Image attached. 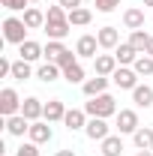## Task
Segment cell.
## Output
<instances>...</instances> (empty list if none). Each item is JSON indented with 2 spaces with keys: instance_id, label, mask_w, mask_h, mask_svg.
I'll return each instance as SVG.
<instances>
[{
  "instance_id": "cell-1",
  "label": "cell",
  "mask_w": 153,
  "mask_h": 156,
  "mask_svg": "<svg viewBox=\"0 0 153 156\" xmlns=\"http://www.w3.org/2000/svg\"><path fill=\"white\" fill-rule=\"evenodd\" d=\"M84 111H87V117H102V120H108V117H117V99L111 96V93H99V96L87 99L84 102Z\"/></svg>"
},
{
  "instance_id": "cell-2",
  "label": "cell",
  "mask_w": 153,
  "mask_h": 156,
  "mask_svg": "<svg viewBox=\"0 0 153 156\" xmlns=\"http://www.w3.org/2000/svg\"><path fill=\"white\" fill-rule=\"evenodd\" d=\"M27 24H24V18H18V15H6L3 18V39L9 42V45H21V42H27Z\"/></svg>"
},
{
  "instance_id": "cell-3",
  "label": "cell",
  "mask_w": 153,
  "mask_h": 156,
  "mask_svg": "<svg viewBox=\"0 0 153 156\" xmlns=\"http://www.w3.org/2000/svg\"><path fill=\"white\" fill-rule=\"evenodd\" d=\"M141 123H138V111L135 108H120L114 117V129L117 135H135V129H138Z\"/></svg>"
},
{
  "instance_id": "cell-4",
  "label": "cell",
  "mask_w": 153,
  "mask_h": 156,
  "mask_svg": "<svg viewBox=\"0 0 153 156\" xmlns=\"http://www.w3.org/2000/svg\"><path fill=\"white\" fill-rule=\"evenodd\" d=\"M21 102H24V99L18 96L15 87H3V90H0V114L3 117L21 114Z\"/></svg>"
},
{
  "instance_id": "cell-5",
  "label": "cell",
  "mask_w": 153,
  "mask_h": 156,
  "mask_svg": "<svg viewBox=\"0 0 153 156\" xmlns=\"http://www.w3.org/2000/svg\"><path fill=\"white\" fill-rule=\"evenodd\" d=\"M45 36L48 39H57V42H63V39L69 36V30H72V24H69V12L63 15V18H45Z\"/></svg>"
},
{
  "instance_id": "cell-6",
  "label": "cell",
  "mask_w": 153,
  "mask_h": 156,
  "mask_svg": "<svg viewBox=\"0 0 153 156\" xmlns=\"http://www.w3.org/2000/svg\"><path fill=\"white\" fill-rule=\"evenodd\" d=\"M138 72H135L132 66H117L114 69V75H111V84H114V87H120V90H129V93H132L135 87H138Z\"/></svg>"
},
{
  "instance_id": "cell-7",
  "label": "cell",
  "mask_w": 153,
  "mask_h": 156,
  "mask_svg": "<svg viewBox=\"0 0 153 156\" xmlns=\"http://www.w3.org/2000/svg\"><path fill=\"white\" fill-rule=\"evenodd\" d=\"M96 51H99V39H96V33H84V36H78V42H75L78 60H93Z\"/></svg>"
},
{
  "instance_id": "cell-8",
  "label": "cell",
  "mask_w": 153,
  "mask_h": 156,
  "mask_svg": "<svg viewBox=\"0 0 153 156\" xmlns=\"http://www.w3.org/2000/svg\"><path fill=\"white\" fill-rule=\"evenodd\" d=\"M3 129H6V135L12 138H24L30 132V120L24 114H12V117H3Z\"/></svg>"
},
{
  "instance_id": "cell-9",
  "label": "cell",
  "mask_w": 153,
  "mask_h": 156,
  "mask_svg": "<svg viewBox=\"0 0 153 156\" xmlns=\"http://www.w3.org/2000/svg\"><path fill=\"white\" fill-rule=\"evenodd\" d=\"M84 135L90 138V141H105V138L111 135V126H108V120H102V117H90L87 126H84Z\"/></svg>"
},
{
  "instance_id": "cell-10",
  "label": "cell",
  "mask_w": 153,
  "mask_h": 156,
  "mask_svg": "<svg viewBox=\"0 0 153 156\" xmlns=\"http://www.w3.org/2000/svg\"><path fill=\"white\" fill-rule=\"evenodd\" d=\"M51 138H54V129H51L48 120H36V123H30L27 141H33V144H48Z\"/></svg>"
},
{
  "instance_id": "cell-11",
  "label": "cell",
  "mask_w": 153,
  "mask_h": 156,
  "mask_svg": "<svg viewBox=\"0 0 153 156\" xmlns=\"http://www.w3.org/2000/svg\"><path fill=\"white\" fill-rule=\"evenodd\" d=\"M87 111L84 108H69L66 111V117H63V126L69 129V132H84V126H87Z\"/></svg>"
},
{
  "instance_id": "cell-12",
  "label": "cell",
  "mask_w": 153,
  "mask_h": 156,
  "mask_svg": "<svg viewBox=\"0 0 153 156\" xmlns=\"http://www.w3.org/2000/svg\"><path fill=\"white\" fill-rule=\"evenodd\" d=\"M18 57L27 60V63H36V60L45 57V45H39L36 39H27V42H21V45H18Z\"/></svg>"
},
{
  "instance_id": "cell-13",
  "label": "cell",
  "mask_w": 153,
  "mask_h": 156,
  "mask_svg": "<svg viewBox=\"0 0 153 156\" xmlns=\"http://www.w3.org/2000/svg\"><path fill=\"white\" fill-rule=\"evenodd\" d=\"M108 84H111V78L93 75V78H87V81L81 84V90H84V96H87V99H93V96H99V93H108Z\"/></svg>"
},
{
  "instance_id": "cell-14",
  "label": "cell",
  "mask_w": 153,
  "mask_h": 156,
  "mask_svg": "<svg viewBox=\"0 0 153 156\" xmlns=\"http://www.w3.org/2000/svg\"><path fill=\"white\" fill-rule=\"evenodd\" d=\"M123 27L126 30H144V6H126L123 9Z\"/></svg>"
},
{
  "instance_id": "cell-15",
  "label": "cell",
  "mask_w": 153,
  "mask_h": 156,
  "mask_svg": "<svg viewBox=\"0 0 153 156\" xmlns=\"http://www.w3.org/2000/svg\"><path fill=\"white\" fill-rule=\"evenodd\" d=\"M96 39H99V48H105V51H114L117 45H120V30L117 27H99L96 30Z\"/></svg>"
},
{
  "instance_id": "cell-16",
  "label": "cell",
  "mask_w": 153,
  "mask_h": 156,
  "mask_svg": "<svg viewBox=\"0 0 153 156\" xmlns=\"http://www.w3.org/2000/svg\"><path fill=\"white\" fill-rule=\"evenodd\" d=\"M21 114L27 117L30 123H36V120H42V114H45V102L36 99V96H27L21 102Z\"/></svg>"
},
{
  "instance_id": "cell-17",
  "label": "cell",
  "mask_w": 153,
  "mask_h": 156,
  "mask_svg": "<svg viewBox=\"0 0 153 156\" xmlns=\"http://www.w3.org/2000/svg\"><path fill=\"white\" fill-rule=\"evenodd\" d=\"M117 66H120V63H117V57H114V54H96V57H93V72H96V75L111 78Z\"/></svg>"
},
{
  "instance_id": "cell-18",
  "label": "cell",
  "mask_w": 153,
  "mask_h": 156,
  "mask_svg": "<svg viewBox=\"0 0 153 156\" xmlns=\"http://www.w3.org/2000/svg\"><path fill=\"white\" fill-rule=\"evenodd\" d=\"M66 105H63V99H48L45 102V114L42 120H48V123H63V117H66Z\"/></svg>"
},
{
  "instance_id": "cell-19",
  "label": "cell",
  "mask_w": 153,
  "mask_h": 156,
  "mask_svg": "<svg viewBox=\"0 0 153 156\" xmlns=\"http://www.w3.org/2000/svg\"><path fill=\"white\" fill-rule=\"evenodd\" d=\"M36 78L42 81V84H54L57 78H63V69H60L57 63L45 60V63H39V66H36Z\"/></svg>"
},
{
  "instance_id": "cell-20",
  "label": "cell",
  "mask_w": 153,
  "mask_h": 156,
  "mask_svg": "<svg viewBox=\"0 0 153 156\" xmlns=\"http://www.w3.org/2000/svg\"><path fill=\"white\" fill-rule=\"evenodd\" d=\"M21 18H24V24H27L30 30H42V27H45V12H42L39 6H27Z\"/></svg>"
},
{
  "instance_id": "cell-21",
  "label": "cell",
  "mask_w": 153,
  "mask_h": 156,
  "mask_svg": "<svg viewBox=\"0 0 153 156\" xmlns=\"http://www.w3.org/2000/svg\"><path fill=\"white\" fill-rule=\"evenodd\" d=\"M111 54L117 57V63H120V66H132L135 60H138V51H135L129 42H120V45H117Z\"/></svg>"
},
{
  "instance_id": "cell-22",
  "label": "cell",
  "mask_w": 153,
  "mask_h": 156,
  "mask_svg": "<svg viewBox=\"0 0 153 156\" xmlns=\"http://www.w3.org/2000/svg\"><path fill=\"white\" fill-rule=\"evenodd\" d=\"M132 102L138 105V108H150L153 105V87L150 84H138L132 90Z\"/></svg>"
},
{
  "instance_id": "cell-23",
  "label": "cell",
  "mask_w": 153,
  "mask_h": 156,
  "mask_svg": "<svg viewBox=\"0 0 153 156\" xmlns=\"http://www.w3.org/2000/svg\"><path fill=\"white\" fill-rule=\"evenodd\" d=\"M102 153L99 156H123V138L120 135H108L105 141H99Z\"/></svg>"
},
{
  "instance_id": "cell-24",
  "label": "cell",
  "mask_w": 153,
  "mask_h": 156,
  "mask_svg": "<svg viewBox=\"0 0 153 156\" xmlns=\"http://www.w3.org/2000/svg\"><path fill=\"white\" fill-rule=\"evenodd\" d=\"M132 141H135L138 150H153V129L150 126H138L135 135H132Z\"/></svg>"
},
{
  "instance_id": "cell-25",
  "label": "cell",
  "mask_w": 153,
  "mask_h": 156,
  "mask_svg": "<svg viewBox=\"0 0 153 156\" xmlns=\"http://www.w3.org/2000/svg\"><path fill=\"white\" fill-rule=\"evenodd\" d=\"M126 42L132 45L138 54H144L147 45H150V33H147V30H129V39H126Z\"/></svg>"
},
{
  "instance_id": "cell-26",
  "label": "cell",
  "mask_w": 153,
  "mask_h": 156,
  "mask_svg": "<svg viewBox=\"0 0 153 156\" xmlns=\"http://www.w3.org/2000/svg\"><path fill=\"white\" fill-rule=\"evenodd\" d=\"M93 21V12L87 9V6H78V9H69V24L72 27H87Z\"/></svg>"
},
{
  "instance_id": "cell-27",
  "label": "cell",
  "mask_w": 153,
  "mask_h": 156,
  "mask_svg": "<svg viewBox=\"0 0 153 156\" xmlns=\"http://www.w3.org/2000/svg\"><path fill=\"white\" fill-rule=\"evenodd\" d=\"M63 78H66L69 84H84V81H87V72H84L81 60H78V63H72V66H66V69H63Z\"/></svg>"
},
{
  "instance_id": "cell-28",
  "label": "cell",
  "mask_w": 153,
  "mask_h": 156,
  "mask_svg": "<svg viewBox=\"0 0 153 156\" xmlns=\"http://www.w3.org/2000/svg\"><path fill=\"white\" fill-rule=\"evenodd\" d=\"M33 75H36V69H33L27 60L18 57L15 63H12V78H15V81H27V78H33Z\"/></svg>"
},
{
  "instance_id": "cell-29",
  "label": "cell",
  "mask_w": 153,
  "mask_h": 156,
  "mask_svg": "<svg viewBox=\"0 0 153 156\" xmlns=\"http://www.w3.org/2000/svg\"><path fill=\"white\" fill-rule=\"evenodd\" d=\"M132 69L141 78H150L153 75V57H150V54H138V60L132 63Z\"/></svg>"
},
{
  "instance_id": "cell-30",
  "label": "cell",
  "mask_w": 153,
  "mask_h": 156,
  "mask_svg": "<svg viewBox=\"0 0 153 156\" xmlns=\"http://www.w3.org/2000/svg\"><path fill=\"white\" fill-rule=\"evenodd\" d=\"M63 51H66V45H63V42H57V39H48V45H45V60L57 63Z\"/></svg>"
},
{
  "instance_id": "cell-31",
  "label": "cell",
  "mask_w": 153,
  "mask_h": 156,
  "mask_svg": "<svg viewBox=\"0 0 153 156\" xmlns=\"http://www.w3.org/2000/svg\"><path fill=\"white\" fill-rule=\"evenodd\" d=\"M0 6L9 9V12H24V9L30 6V0H0Z\"/></svg>"
},
{
  "instance_id": "cell-32",
  "label": "cell",
  "mask_w": 153,
  "mask_h": 156,
  "mask_svg": "<svg viewBox=\"0 0 153 156\" xmlns=\"http://www.w3.org/2000/svg\"><path fill=\"white\" fill-rule=\"evenodd\" d=\"M93 3H96V12H105V15L120 6V0H93Z\"/></svg>"
},
{
  "instance_id": "cell-33",
  "label": "cell",
  "mask_w": 153,
  "mask_h": 156,
  "mask_svg": "<svg viewBox=\"0 0 153 156\" xmlns=\"http://www.w3.org/2000/svg\"><path fill=\"white\" fill-rule=\"evenodd\" d=\"M15 156H39V144H33V141H24L18 150H15Z\"/></svg>"
},
{
  "instance_id": "cell-34",
  "label": "cell",
  "mask_w": 153,
  "mask_h": 156,
  "mask_svg": "<svg viewBox=\"0 0 153 156\" xmlns=\"http://www.w3.org/2000/svg\"><path fill=\"white\" fill-rule=\"evenodd\" d=\"M0 78H12V60L0 57Z\"/></svg>"
},
{
  "instance_id": "cell-35",
  "label": "cell",
  "mask_w": 153,
  "mask_h": 156,
  "mask_svg": "<svg viewBox=\"0 0 153 156\" xmlns=\"http://www.w3.org/2000/svg\"><path fill=\"white\" fill-rule=\"evenodd\" d=\"M57 3L63 6V9H66V12H69V9H78V6H81L84 0H57Z\"/></svg>"
},
{
  "instance_id": "cell-36",
  "label": "cell",
  "mask_w": 153,
  "mask_h": 156,
  "mask_svg": "<svg viewBox=\"0 0 153 156\" xmlns=\"http://www.w3.org/2000/svg\"><path fill=\"white\" fill-rule=\"evenodd\" d=\"M54 156H78L72 147H63V150H54Z\"/></svg>"
},
{
  "instance_id": "cell-37",
  "label": "cell",
  "mask_w": 153,
  "mask_h": 156,
  "mask_svg": "<svg viewBox=\"0 0 153 156\" xmlns=\"http://www.w3.org/2000/svg\"><path fill=\"white\" fill-rule=\"evenodd\" d=\"M135 156H153V150H138Z\"/></svg>"
},
{
  "instance_id": "cell-38",
  "label": "cell",
  "mask_w": 153,
  "mask_h": 156,
  "mask_svg": "<svg viewBox=\"0 0 153 156\" xmlns=\"http://www.w3.org/2000/svg\"><path fill=\"white\" fill-rule=\"evenodd\" d=\"M144 54H150V57H153V36H150V45H147V51H144Z\"/></svg>"
},
{
  "instance_id": "cell-39",
  "label": "cell",
  "mask_w": 153,
  "mask_h": 156,
  "mask_svg": "<svg viewBox=\"0 0 153 156\" xmlns=\"http://www.w3.org/2000/svg\"><path fill=\"white\" fill-rule=\"evenodd\" d=\"M141 6H153V0H141Z\"/></svg>"
},
{
  "instance_id": "cell-40",
  "label": "cell",
  "mask_w": 153,
  "mask_h": 156,
  "mask_svg": "<svg viewBox=\"0 0 153 156\" xmlns=\"http://www.w3.org/2000/svg\"><path fill=\"white\" fill-rule=\"evenodd\" d=\"M30 3H39V0H30Z\"/></svg>"
}]
</instances>
